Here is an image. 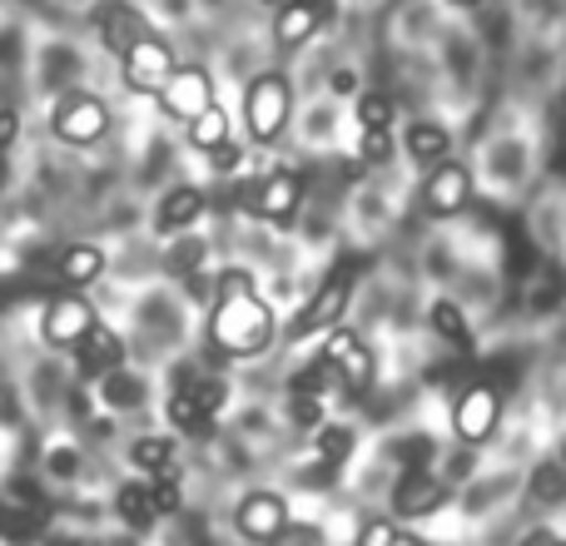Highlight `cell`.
Returning a JSON list of instances; mask_svg holds the SVG:
<instances>
[{
  "label": "cell",
  "instance_id": "484cf974",
  "mask_svg": "<svg viewBox=\"0 0 566 546\" xmlns=\"http://www.w3.org/2000/svg\"><path fill=\"white\" fill-rule=\"evenodd\" d=\"M353 115H358V129H388L392 125V99L378 95V90H363L353 99Z\"/></svg>",
  "mask_w": 566,
  "mask_h": 546
},
{
  "label": "cell",
  "instance_id": "ee69618b",
  "mask_svg": "<svg viewBox=\"0 0 566 546\" xmlns=\"http://www.w3.org/2000/svg\"><path fill=\"white\" fill-rule=\"evenodd\" d=\"M264 6H269V10H274V6H279V0H264Z\"/></svg>",
  "mask_w": 566,
  "mask_h": 546
},
{
  "label": "cell",
  "instance_id": "d6986e66",
  "mask_svg": "<svg viewBox=\"0 0 566 546\" xmlns=\"http://www.w3.org/2000/svg\"><path fill=\"white\" fill-rule=\"evenodd\" d=\"M448 149H452V135L442 125H408V155L418 159V165H442L448 159Z\"/></svg>",
  "mask_w": 566,
  "mask_h": 546
},
{
  "label": "cell",
  "instance_id": "8992f818",
  "mask_svg": "<svg viewBox=\"0 0 566 546\" xmlns=\"http://www.w3.org/2000/svg\"><path fill=\"white\" fill-rule=\"evenodd\" d=\"M348 298H353V264H343V269H333L328 279L318 283V293H313L308 303H303V313L293 318V338H308V333H328L333 323L343 318V308H348Z\"/></svg>",
  "mask_w": 566,
  "mask_h": 546
},
{
  "label": "cell",
  "instance_id": "2e32d148",
  "mask_svg": "<svg viewBox=\"0 0 566 546\" xmlns=\"http://www.w3.org/2000/svg\"><path fill=\"white\" fill-rule=\"evenodd\" d=\"M442 502H448V482L422 472V468H412L408 477L392 487V507H398L402 517H432Z\"/></svg>",
  "mask_w": 566,
  "mask_h": 546
},
{
  "label": "cell",
  "instance_id": "9a60e30c",
  "mask_svg": "<svg viewBox=\"0 0 566 546\" xmlns=\"http://www.w3.org/2000/svg\"><path fill=\"white\" fill-rule=\"evenodd\" d=\"M119 358H125V343H119V333L105 328V323H95V328H90L85 338L75 343V368H80V378H105V372L119 368Z\"/></svg>",
  "mask_w": 566,
  "mask_h": 546
},
{
  "label": "cell",
  "instance_id": "1f68e13d",
  "mask_svg": "<svg viewBox=\"0 0 566 546\" xmlns=\"http://www.w3.org/2000/svg\"><path fill=\"white\" fill-rule=\"evenodd\" d=\"M149 502H155V517H169V512H179V477L149 482Z\"/></svg>",
  "mask_w": 566,
  "mask_h": 546
},
{
  "label": "cell",
  "instance_id": "d6a6232c",
  "mask_svg": "<svg viewBox=\"0 0 566 546\" xmlns=\"http://www.w3.org/2000/svg\"><path fill=\"white\" fill-rule=\"evenodd\" d=\"M358 155L368 159V165H382V159L392 155V135H388V129H363V139H358Z\"/></svg>",
  "mask_w": 566,
  "mask_h": 546
},
{
  "label": "cell",
  "instance_id": "60d3db41",
  "mask_svg": "<svg viewBox=\"0 0 566 546\" xmlns=\"http://www.w3.org/2000/svg\"><path fill=\"white\" fill-rule=\"evenodd\" d=\"M6 179H10V169H6V155H0V189H6Z\"/></svg>",
  "mask_w": 566,
  "mask_h": 546
},
{
  "label": "cell",
  "instance_id": "ba28073f",
  "mask_svg": "<svg viewBox=\"0 0 566 546\" xmlns=\"http://www.w3.org/2000/svg\"><path fill=\"white\" fill-rule=\"evenodd\" d=\"M497 422H502V392L492 388V382H472V388L452 402V428H458V438L468 442V448L488 442L492 432H497Z\"/></svg>",
  "mask_w": 566,
  "mask_h": 546
},
{
  "label": "cell",
  "instance_id": "4dcf8cb0",
  "mask_svg": "<svg viewBox=\"0 0 566 546\" xmlns=\"http://www.w3.org/2000/svg\"><path fill=\"white\" fill-rule=\"evenodd\" d=\"M289 412L298 428H318L323 422V398H308V392H289Z\"/></svg>",
  "mask_w": 566,
  "mask_h": 546
},
{
  "label": "cell",
  "instance_id": "7c38bea8",
  "mask_svg": "<svg viewBox=\"0 0 566 546\" xmlns=\"http://www.w3.org/2000/svg\"><path fill=\"white\" fill-rule=\"evenodd\" d=\"M234 527H239V537L269 546L283 527H289V502H283L279 492H244L234 507Z\"/></svg>",
  "mask_w": 566,
  "mask_h": 546
},
{
  "label": "cell",
  "instance_id": "6da1fadb",
  "mask_svg": "<svg viewBox=\"0 0 566 546\" xmlns=\"http://www.w3.org/2000/svg\"><path fill=\"white\" fill-rule=\"evenodd\" d=\"M209 343L224 358H259L274 343V313L254 293V279L244 269L219 273V298L209 313Z\"/></svg>",
  "mask_w": 566,
  "mask_h": 546
},
{
  "label": "cell",
  "instance_id": "b9f144b4",
  "mask_svg": "<svg viewBox=\"0 0 566 546\" xmlns=\"http://www.w3.org/2000/svg\"><path fill=\"white\" fill-rule=\"evenodd\" d=\"M442 6H482V0H442Z\"/></svg>",
  "mask_w": 566,
  "mask_h": 546
},
{
  "label": "cell",
  "instance_id": "ac0fdd59",
  "mask_svg": "<svg viewBox=\"0 0 566 546\" xmlns=\"http://www.w3.org/2000/svg\"><path fill=\"white\" fill-rule=\"evenodd\" d=\"M99 273H105V249H95V244H70L55 264V279L70 283V288H90Z\"/></svg>",
  "mask_w": 566,
  "mask_h": 546
},
{
  "label": "cell",
  "instance_id": "d4e9b609",
  "mask_svg": "<svg viewBox=\"0 0 566 546\" xmlns=\"http://www.w3.org/2000/svg\"><path fill=\"white\" fill-rule=\"evenodd\" d=\"M165 412H169V422H175V428L195 432V438L209 428V412H199V402H195V392H189V388H175V392H169Z\"/></svg>",
  "mask_w": 566,
  "mask_h": 546
},
{
  "label": "cell",
  "instance_id": "74e56055",
  "mask_svg": "<svg viewBox=\"0 0 566 546\" xmlns=\"http://www.w3.org/2000/svg\"><path fill=\"white\" fill-rule=\"evenodd\" d=\"M527 546H562V542H557V532L537 527V532H532V537H527Z\"/></svg>",
  "mask_w": 566,
  "mask_h": 546
},
{
  "label": "cell",
  "instance_id": "ab89813d",
  "mask_svg": "<svg viewBox=\"0 0 566 546\" xmlns=\"http://www.w3.org/2000/svg\"><path fill=\"white\" fill-rule=\"evenodd\" d=\"M392 546H428V542L412 537V532H398V537H392Z\"/></svg>",
  "mask_w": 566,
  "mask_h": 546
},
{
  "label": "cell",
  "instance_id": "ffe728a7",
  "mask_svg": "<svg viewBox=\"0 0 566 546\" xmlns=\"http://www.w3.org/2000/svg\"><path fill=\"white\" fill-rule=\"evenodd\" d=\"M115 512H119V522H125V527H135V532L155 527V502H149L145 482H125V487L115 492Z\"/></svg>",
  "mask_w": 566,
  "mask_h": 546
},
{
  "label": "cell",
  "instance_id": "f35d334b",
  "mask_svg": "<svg viewBox=\"0 0 566 546\" xmlns=\"http://www.w3.org/2000/svg\"><path fill=\"white\" fill-rule=\"evenodd\" d=\"M55 472L65 477V472H75V452H55Z\"/></svg>",
  "mask_w": 566,
  "mask_h": 546
},
{
  "label": "cell",
  "instance_id": "4316f807",
  "mask_svg": "<svg viewBox=\"0 0 566 546\" xmlns=\"http://www.w3.org/2000/svg\"><path fill=\"white\" fill-rule=\"evenodd\" d=\"M313 448H318L323 462H348L353 452V432L338 428V422H318V432H313Z\"/></svg>",
  "mask_w": 566,
  "mask_h": 546
},
{
  "label": "cell",
  "instance_id": "7402d4cb",
  "mask_svg": "<svg viewBox=\"0 0 566 546\" xmlns=\"http://www.w3.org/2000/svg\"><path fill=\"white\" fill-rule=\"evenodd\" d=\"M129 458H135L155 482H159V477H179V468H175V448H169V438H139L135 448H129Z\"/></svg>",
  "mask_w": 566,
  "mask_h": 546
},
{
  "label": "cell",
  "instance_id": "d590c367",
  "mask_svg": "<svg viewBox=\"0 0 566 546\" xmlns=\"http://www.w3.org/2000/svg\"><path fill=\"white\" fill-rule=\"evenodd\" d=\"M205 159H209V169H224V175H229V169L244 165V145H229V139H224V145H214Z\"/></svg>",
  "mask_w": 566,
  "mask_h": 546
},
{
  "label": "cell",
  "instance_id": "5bb4252c",
  "mask_svg": "<svg viewBox=\"0 0 566 546\" xmlns=\"http://www.w3.org/2000/svg\"><path fill=\"white\" fill-rule=\"evenodd\" d=\"M149 15L135 6V0H119V6H109L105 15H99V45L109 50V55H125L135 40H145L149 35Z\"/></svg>",
  "mask_w": 566,
  "mask_h": 546
},
{
  "label": "cell",
  "instance_id": "e575fe53",
  "mask_svg": "<svg viewBox=\"0 0 566 546\" xmlns=\"http://www.w3.org/2000/svg\"><path fill=\"white\" fill-rule=\"evenodd\" d=\"M269 546H323V532H318V527H298V522H289V527H283Z\"/></svg>",
  "mask_w": 566,
  "mask_h": 546
},
{
  "label": "cell",
  "instance_id": "5b68a950",
  "mask_svg": "<svg viewBox=\"0 0 566 546\" xmlns=\"http://www.w3.org/2000/svg\"><path fill=\"white\" fill-rule=\"evenodd\" d=\"M55 135L65 145H99L109 135V105L95 95V90H70L55 105Z\"/></svg>",
  "mask_w": 566,
  "mask_h": 546
},
{
  "label": "cell",
  "instance_id": "836d02e7",
  "mask_svg": "<svg viewBox=\"0 0 566 546\" xmlns=\"http://www.w3.org/2000/svg\"><path fill=\"white\" fill-rule=\"evenodd\" d=\"M392 537H398V527L388 517H373L358 527V546H392Z\"/></svg>",
  "mask_w": 566,
  "mask_h": 546
},
{
  "label": "cell",
  "instance_id": "3957f363",
  "mask_svg": "<svg viewBox=\"0 0 566 546\" xmlns=\"http://www.w3.org/2000/svg\"><path fill=\"white\" fill-rule=\"evenodd\" d=\"M175 65H179L175 45H169L159 30H149L145 40H135V45L119 55V80H125V90H135V95H159L165 80L175 75Z\"/></svg>",
  "mask_w": 566,
  "mask_h": 546
},
{
  "label": "cell",
  "instance_id": "52a82bcc",
  "mask_svg": "<svg viewBox=\"0 0 566 546\" xmlns=\"http://www.w3.org/2000/svg\"><path fill=\"white\" fill-rule=\"evenodd\" d=\"M155 99L169 119L189 125L195 115H205V109L214 105V80H209L205 65H175V75L165 80V90H159Z\"/></svg>",
  "mask_w": 566,
  "mask_h": 546
},
{
  "label": "cell",
  "instance_id": "7a4b0ae2",
  "mask_svg": "<svg viewBox=\"0 0 566 546\" xmlns=\"http://www.w3.org/2000/svg\"><path fill=\"white\" fill-rule=\"evenodd\" d=\"M293 115V85L279 70H264L244 85V125L254 135V145H274V139L289 129Z\"/></svg>",
  "mask_w": 566,
  "mask_h": 546
},
{
  "label": "cell",
  "instance_id": "f546056e",
  "mask_svg": "<svg viewBox=\"0 0 566 546\" xmlns=\"http://www.w3.org/2000/svg\"><path fill=\"white\" fill-rule=\"evenodd\" d=\"M532 497L547 502V507L552 502H562V468L557 462H542V468L532 472Z\"/></svg>",
  "mask_w": 566,
  "mask_h": 546
},
{
  "label": "cell",
  "instance_id": "30bf717a",
  "mask_svg": "<svg viewBox=\"0 0 566 546\" xmlns=\"http://www.w3.org/2000/svg\"><path fill=\"white\" fill-rule=\"evenodd\" d=\"M468 204H472V175H468V165H458V159H442V165H432L428 185H422V209H428L432 219H452V214H462Z\"/></svg>",
  "mask_w": 566,
  "mask_h": 546
},
{
  "label": "cell",
  "instance_id": "9c48e42d",
  "mask_svg": "<svg viewBox=\"0 0 566 546\" xmlns=\"http://www.w3.org/2000/svg\"><path fill=\"white\" fill-rule=\"evenodd\" d=\"M239 204L259 219H293V209L303 204V179L289 169L269 179H249V189H239Z\"/></svg>",
  "mask_w": 566,
  "mask_h": 546
},
{
  "label": "cell",
  "instance_id": "44dd1931",
  "mask_svg": "<svg viewBox=\"0 0 566 546\" xmlns=\"http://www.w3.org/2000/svg\"><path fill=\"white\" fill-rule=\"evenodd\" d=\"M199 209H205V195L199 189H169L165 199H159V229H185L199 219Z\"/></svg>",
  "mask_w": 566,
  "mask_h": 546
},
{
  "label": "cell",
  "instance_id": "cb8c5ba5",
  "mask_svg": "<svg viewBox=\"0 0 566 546\" xmlns=\"http://www.w3.org/2000/svg\"><path fill=\"white\" fill-rule=\"evenodd\" d=\"M428 318H432V333H438L442 343H452V348H468V343H472L468 318H462V308H458V303L438 298V303H432V313H428Z\"/></svg>",
  "mask_w": 566,
  "mask_h": 546
},
{
  "label": "cell",
  "instance_id": "7bdbcfd3",
  "mask_svg": "<svg viewBox=\"0 0 566 546\" xmlns=\"http://www.w3.org/2000/svg\"><path fill=\"white\" fill-rule=\"evenodd\" d=\"M20 6H45V0H20Z\"/></svg>",
  "mask_w": 566,
  "mask_h": 546
},
{
  "label": "cell",
  "instance_id": "e0dca14e",
  "mask_svg": "<svg viewBox=\"0 0 566 546\" xmlns=\"http://www.w3.org/2000/svg\"><path fill=\"white\" fill-rule=\"evenodd\" d=\"M40 527H45V507H40L30 492H10V497L0 502V537L30 542Z\"/></svg>",
  "mask_w": 566,
  "mask_h": 546
},
{
  "label": "cell",
  "instance_id": "4fadbf2b",
  "mask_svg": "<svg viewBox=\"0 0 566 546\" xmlns=\"http://www.w3.org/2000/svg\"><path fill=\"white\" fill-rule=\"evenodd\" d=\"M95 323H99L95 308H90L80 293H65V298H50L45 318H40V338H45L50 348H75Z\"/></svg>",
  "mask_w": 566,
  "mask_h": 546
},
{
  "label": "cell",
  "instance_id": "f1b7e54d",
  "mask_svg": "<svg viewBox=\"0 0 566 546\" xmlns=\"http://www.w3.org/2000/svg\"><path fill=\"white\" fill-rule=\"evenodd\" d=\"M185 388L195 392L199 412H209V418H214V412L224 408V398H229V382L224 378H199V382H185Z\"/></svg>",
  "mask_w": 566,
  "mask_h": 546
},
{
  "label": "cell",
  "instance_id": "603a6c76",
  "mask_svg": "<svg viewBox=\"0 0 566 546\" xmlns=\"http://www.w3.org/2000/svg\"><path fill=\"white\" fill-rule=\"evenodd\" d=\"M224 139H229V115H224L219 105H209L205 115L189 119V145H195L199 155H209V149L224 145Z\"/></svg>",
  "mask_w": 566,
  "mask_h": 546
},
{
  "label": "cell",
  "instance_id": "277c9868",
  "mask_svg": "<svg viewBox=\"0 0 566 546\" xmlns=\"http://www.w3.org/2000/svg\"><path fill=\"white\" fill-rule=\"evenodd\" d=\"M333 0H279L269 15V35L279 50H303L308 40L323 35V25H333Z\"/></svg>",
  "mask_w": 566,
  "mask_h": 546
},
{
  "label": "cell",
  "instance_id": "8d00e7d4",
  "mask_svg": "<svg viewBox=\"0 0 566 546\" xmlns=\"http://www.w3.org/2000/svg\"><path fill=\"white\" fill-rule=\"evenodd\" d=\"M15 139H20V115L6 105V109H0V155H6V149L15 145Z\"/></svg>",
  "mask_w": 566,
  "mask_h": 546
},
{
  "label": "cell",
  "instance_id": "83f0119b",
  "mask_svg": "<svg viewBox=\"0 0 566 546\" xmlns=\"http://www.w3.org/2000/svg\"><path fill=\"white\" fill-rule=\"evenodd\" d=\"M105 398H109V408H139V398H145V382H139L135 372H115V378L105 382Z\"/></svg>",
  "mask_w": 566,
  "mask_h": 546
},
{
  "label": "cell",
  "instance_id": "8fae6325",
  "mask_svg": "<svg viewBox=\"0 0 566 546\" xmlns=\"http://www.w3.org/2000/svg\"><path fill=\"white\" fill-rule=\"evenodd\" d=\"M323 363H328V372H338L343 388L358 392V398L373 388V372H378V368H373L368 343H358V333H348V328H333V333H328Z\"/></svg>",
  "mask_w": 566,
  "mask_h": 546
}]
</instances>
